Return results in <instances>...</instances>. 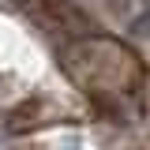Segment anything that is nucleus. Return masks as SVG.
<instances>
[{"mask_svg": "<svg viewBox=\"0 0 150 150\" xmlns=\"http://www.w3.org/2000/svg\"><path fill=\"white\" fill-rule=\"evenodd\" d=\"M71 75L90 90H124L135 79V56L112 41H83L68 53Z\"/></svg>", "mask_w": 150, "mask_h": 150, "instance_id": "1", "label": "nucleus"}, {"mask_svg": "<svg viewBox=\"0 0 150 150\" xmlns=\"http://www.w3.org/2000/svg\"><path fill=\"white\" fill-rule=\"evenodd\" d=\"M131 30H135V34H143V38L150 34V8H146V11H143L139 19H135V23H131Z\"/></svg>", "mask_w": 150, "mask_h": 150, "instance_id": "2", "label": "nucleus"}]
</instances>
